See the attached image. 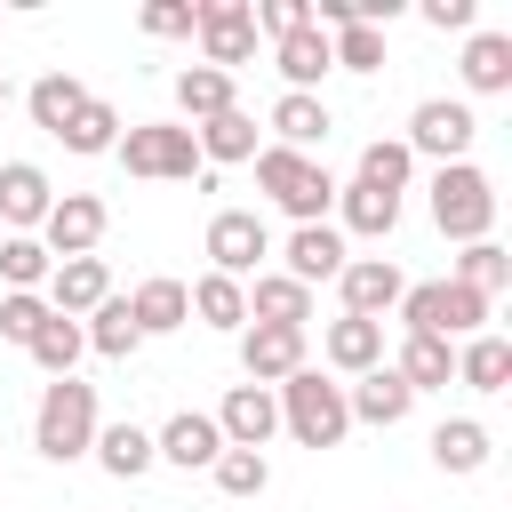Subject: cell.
<instances>
[{
	"label": "cell",
	"mask_w": 512,
	"mask_h": 512,
	"mask_svg": "<svg viewBox=\"0 0 512 512\" xmlns=\"http://www.w3.org/2000/svg\"><path fill=\"white\" fill-rule=\"evenodd\" d=\"M392 224H400V200L392 192H376V184H336V232H360V240H392Z\"/></svg>",
	"instance_id": "ffe728a7"
},
{
	"label": "cell",
	"mask_w": 512,
	"mask_h": 512,
	"mask_svg": "<svg viewBox=\"0 0 512 512\" xmlns=\"http://www.w3.org/2000/svg\"><path fill=\"white\" fill-rule=\"evenodd\" d=\"M48 312H64V320H88L104 296H112V272H104V256H64L56 272H48Z\"/></svg>",
	"instance_id": "9a60e30c"
},
{
	"label": "cell",
	"mask_w": 512,
	"mask_h": 512,
	"mask_svg": "<svg viewBox=\"0 0 512 512\" xmlns=\"http://www.w3.org/2000/svg\"><path fill=\"white\" fill-rule=\"evenodd\" d=\"M408 176H416V152L400 144V136H376L368 152H360V184H376V192H408Z\"/></svg>",
	"instance_id": "74e56055"
},
{
	"label": "cell",
	"mask_w": 512,
	"mask_h": 512,
	"mask_svg": "<svg viewBox=\"0 0 512 512\" xmlns=\"http://www.w3.org/2000/svg\"><path fill=\"white\" fill-rule=\"evenodd\" d=\"M272 64H280L288 96H312V88H320V72H328V32H320V24H304V32L272 40Z\"/></svg>",
	"instance_id": "603a6c76"
},
{
	"label": "cell",
	"mask_w": 512,
	"mask_h": 512,
	"mask_svg": "<svg viewBox=\"0 0 512 512\" xmlns=\"http://www.w3.org/2000/svg\"><path fill=\"white\" fill-rule=\"evenodd\" d=\"M432 464H440V472H456V480H464V472H480V464H488V424L448 416V424L432 432Z\"/></svg>",
	"instance_id": "836d02e7"
},
{
	"label": "cell",
	"mask_w": 512,
	"mask_h": 512,
	"mask_svg": "<svg viewBox=\"0 0 512 512\" xmlns=\"http://www.w3.org/2000/svg\"><path fill=\"white\" fill-rule=\"evenodd\" d=\"M80 336H88V352H104V360H128L136 344H144V328H136V312H128V296H104L88 320H80Z\"/></svg>",
	"instance_id": "4dcf8cb0"
},
{
	"label": "cell",
	"mask_w": 512,
	"mask_h": 512,
	"mask_svg": "<svg viewBox=\"0 0 512 512\" xmlns=\"http://www.w3.org/2000/svg\"><path fill=\"white\" fill-rule=\"evenodd\" d=\"M152 456H160V464H184V472H208V464L224 456V432H216V416L176 408V416L152 432Z\"/></svg>",
	"instance_id": "5bb4252c"
},
{
	"label": "cell",
	"mask_w": 512,
	"mask_h": 512,
	"mask_svg": "<svg viewBox=\"0 0 512 512\" xmlns=\"http://www.w3.org/2000/svg\"><path fill=\"white\" fill-rule=\"evenodd\" d=\"M24 352H32V368H40L48 384H56V376H72V360L88 352V336H80V320H64V312H48V320H40V336H32Z\"/></svg>",
	"instance_id": "d6a6232c"
},
{
	"label": "cell",
	"mask_w": 512,
	"mask_h": 512,
	"mask_svg": "<svg viewBox=\"0 0 512 512\" xmlns=\"http://www.w3.org/2000/svg\"><path fill=\"white\" fill-rule=\"evenodd\" d=\"M88 456H96L112 480H144V472L160 464V456H152V432L128 424V416H120V424H96V448H88Z\"/></svg>",
	"instance_id": "7402d4cb"
},
{
	"label": "cell",
	"mask_w": 512,
	"mask_h": 512,
	"mask_svg": "<svg viewBox=\"0 0 512 512\" xmlns=\"http://www.w3.org/2000/svg\"><path fill=\"white\" fill-rule=\"evenodd\" d=\"M248 24H256V32H272V40H288V32H304V24H312V0H256V8H248Z\"/></svg>",
	"instance_id": "7bdbcfd3"
},
{
	"label": "cell",
	"mask_w": 512,
	"mask_h": 512,
	"mask_svg": "<svg viewBox=\"0 0 512 512\" xmlns=\"http://www.w3.org/2000/svg\"><path fill=\"white\" fill-rule=\"evenodd\" d=\"M240 96H232V72H216V64H184L176 72V112L200 128V120H216V112H232Z\"/></svg>",
	"instance_id": "d4e9b609"
},
{
	"label": "cell",
	"mask_w": 512,
	"mask_h": 512,
	"mask_svg": "<svg viewBox=\"0 0 512 512\" xmlns=\"http://www.w3.org/2000/svg\"><path fill=\"white\" fill-rule=\"evenodd\" d=\"M392 376H400L408 392H440V384H456V344H440V336H408L400 360H392Z\"/></svg>",
	"instance_id": "83f0119b"
},
{
	"label": "cell",
	"mask_w": 512,
	"mask_h": 512,
	"mask_svg": "<svg viewBox=\"0 0 512 512\" xmlns=\"http://www.w3.org/2000/svg\"><path fill=\"white\" fill-rule=\"evenodd\" d=\"M320 360L328 368H344V376H368V368H384V320H328V336H320Z\"/></svg>",
	"instance_id": "d6986e66"
},
{
	"label": "cell",
	"mask_w": 512,
	"mask_h": 512,
	"mask_svg": "<svg viewBox=\"0 0 512 512\" xmlns=\"http://www.w3.org/2000/svg\"><path fill=\"white\" fill-rule=\"evenodd\" d=\"M48 208H56L48 168H32V160H0V224H8V232H40Z\"/></svg>",
	"instance_id": "2e32d148"
},
{
	"label": "cell",
	"mask_w": 512,
	"mask_h": 512,
	"mask_svg": "<svg viewBox=\"0 0 512 512\" xmlns=\"http://www.w3.org/2000/svg\"><path fill=\"white\" fill-rule=\"evenodd\" d=\"M328 128H336V120H328V104H320V96H280V104H272V136H280L288 152L328 144Z\"/></svg>",
	"instance_id": "1f68e13d"
},
{
	"label": "cell",
	"mask_w": 512,
	"mask_h": 512,
	"mask_svg": "<svg viewBox=\"0 0 512 512\" xmlns=\"http://www.w3.org/2000/svg\"><path fill=\"white\" fill-rule=\"evenodd\" d=\"M96 384H80V376H56L48 392H40V408H32V448L48 456V464H72V456H88L96 448Z\"/></svg>",
	"instance_id": "3957f363"
},
{
	"label": "cell",
	"mask_w": 512,
	"mask_h": 512,
	"mask_svg": "<svg viewBox=\"0 0 512 512\" xmlns=\"http://www.w3.org/2000/svg\"><path fill=\"white\" fill-rule=\"evenodd\" d=\"M424 24L432 32H472L480 24V0H424Z\"/></svg>",
	"instance_id": "f6af8a7d"
},
{
	"label": "cell",
	"mask_w": 512,
	"mask_h": 512,
	"mask_svg": "<svg viewBox=\"0 0 512 512\" xmlns=\"http://www.w3.org/2000/svg\"><path fill=\"white\" fill-rule=\"evenodd\" d=\"M56 144H64V152H112V144H120V112H112L104 96H88V104L64 120V136H56Z\"/></svg>",
	"instance_id": "8d00e7d4"
},
{
	"label": "cell",
	"mask_w": 512,
	"mask_h": 512,
	"mask_svg": "<svg viewBox=\"0 0 512 512\" xmlns=\"http://www.w3.org/2000/svg\"><path fill=\"white\" fill-rule=\"evenodd\" d=\"M456 288H472V296H488V304H496V296L512 288V256H504L496 240H472V248L456 256Z\"/></svg>",
	"instance_id": "d590c367"
},
{
	"label": "cell",
	"mask_w": 512,
	"mask_h": 512,
	"mask_svg": "<svg viewBox=\"0 0 512 512\" xmlns=\"http://www.w3.org/2000/svg\"><path fill=\"white\" fill-rule=\"evenodd\" d=\"M328 64H344V72H384V32H376V24H344V32L328 40Z\"/></svg>",
	"instance_id": "60d3db41"
},
{
	"label": "cell",
	"mask_w": 512,
	"mask_h": 512,
	"mask_svg": "<svg viewBox=\"0 0 512 512\" xmlns=\"http://www.w3.org/2000/svg\"><path fill=\"white\" fill-rule=\"evenodd\" d=\"M192 40H200V56H208L216 72L248 64V56H256V24H248V0H200V8H192Z\"/></svg>",
	"instance_id": "9c48e42d"
},
{
	"label": "cell",
	"mask_w": 512,
	"mask_h": 512,
	"mask_svg": "<svg viewBox=\"0 0 512 512\" xmlns=\"http://www.w3.org/2000/svg\"><path fill=\"white\" fill-rule=\"evenodd\" d=\"M128 312H136V328H144V336H168V328H184V320H192V296H184V280H168V272H160V280H144V288L128 296Z\"/></svg>",
	"instance_id": "f546056e"
},
{
	"label": "cell",
	"mask_w": 512,
	"mask_h": 512,
	"mask_svg": "<svg viewBox=\"0 0 512 512\" xmlns=\"http://www.w3.org/2000/svg\"><path fill=\"white\" fill-rule=\"evenodd\" d=\"M112 160H120L128 176L176 184V176H192V168H200V144H192V128H184V120H136V128H120Z\"/></svg>",
	"instance_id": "5b68a950"
},
{
	"label": "cell",
	"mask_w": 512,
	"mask_h": 512,
	"mask_svg": "<svg viewBox=\"0 0 512 512\" xmlns=\"http://www.w3.org/2000/svg\"><path fill=\"white\" fill-rule=\"evenodd\" d=\"M192 144H200V160L208 168H232V160H256V120L232 104V112H216V120H200L192 128Z\"/></svg>",
	"instance_id": "484cf974"
},
{
	"label": "cell",
	"mask_w": 512,
	"mask_h": 512,
	"mask_svg": "<svg viewBox=\"0 0 512 512\" xmlns=\"http://www.w3.org/2000/svg\"><path fill=\"white\" fill-rule=\"evenodd\" d=\"M256 184L272 208H288L296 224H328L336 208V176L312 160V152H288V144H256Z\"/></svg>",
	"instance_id": "7a4b0ae2"
},
{
	"label": "cell",
	"mask_w": 512,
	"mask_h": 512,
	"mask_svg": "<svg viewBox=\"0 0 512 512\" xmlns=\"http://www.w3.org/2000/svg\"><path fill=\"white\" fill-rule=\"evenodd\" d=\"M392 312L408 320V336H440V344L488 328V296H472V288H456V280H416Z\"/></svg>",
	"instance_id": "277c9868"
},
{
	"label": "cell",
	"mask_w": 512,
	"mask_h": 512,
	"mask_svg": "<svg viewBox=\"0 0 512 512\" xmlns=\"http://www.w3.org/2000/svg\"><path fill=\"white\" fill-rule=\"evenodd\" d=\"M264 256H272V232H264L256 208H216V216H208V272H224V280L248 288Z\"/></svg>",
	"instance_id": "ba28073f"
},
{
	"label": "cell",
	"mask_w": 512,
	"mask_h": 512,
	"mask_svg": "<svg viewBox=\"0 0 512 512\" xmlns=\"http://www.w3.org/2000/svg\"><path fill=\"white\" fill-rule=\"evenodd\" d=\"M280 256H288V280L320 288V280H336V272H344V232H336V224H296Z\"/></svg>",
	"instance_id": "ac0fdd59"
},
{
	"label": "cell",
	"mask_w": 512,
	"mask_h": 512,
	"mask_svg": "<svg viewBox=\"0 0 512 512\" xmlns=\"http://www.w3.org/2000/svg\"><path fill=\"white\" fill-rule=\"evenodd\" d=\"M472 136H480L472 104H456V96H424V104L408 112V136H400V144H408L416 160H440V168H448V160L472 152Z\"/></svg>",
	"instance_id": "52a82bcc"
},
{
	"label": "cell",
	"mask_w": 512,
	"mask_h": 512,
	"mask_svg": "<svg viewBox=\"0 0 512 512\" xmlns=\"http://www.w3.org/2000/svg\"><path fill=\"white\" fill-rule=\"evenodd\" d=\"M184 296H192L200 328H224V336H240V328H248V288H240V280H224V272H200Z\"/></svg>",
	"instance_id": "4316f807"
},
{
	"label": "cell",
	"mask_w": 512,
	"mask_h": 512,
	"mask_svg": "<svg viewBox=\"0 0 512 512\" xmlns=\"http://www.w3.org/2000/svg\"><path fill=\"white\" fill-rule=\"evenodd\" d=\"M144 32H152V40H184V32H192V0H152V8H144Z\"/></svg>",
	"instance_id": "ee69618b"
},
{
	"label": "cell",
	"mask_w": 512,
	"mask_h": 512,
	"mask_svg": "<svg viewBox=\"0 0 512 512\" xmlns=\"http://www.w3.org/2000/svg\"><path fill=\"white\" fill-rule=\"evenodd\" d=\"M48 272H56V256L40 248V232H8L0 240V280L8 288H48Z\"/></svg>",
	"instance_id": "f35d334b"
},
{
	"label": "cell",
	"mask_w": 512,
	"mask_h": 512,
	"mask_svg": "<svg viewBox=\"0 0 512 512\" xmlns=\"http://www.w3.org/2000/svg\"><path fill=\"white\" fill-rule=\"evenodd\" d=\"M0 112H8V72H0Z\"/></svg>",
	"instance_id": "bcb514c9"
},
{
	"label": "cell",
	"mask_w": 512,
	"mask_h": 512,
	"mask_svg": "<svg viewBox=\"0 0 512 512\" xmlns=\"http://www.w3.org/2000/svg\"><path fill=\"white\" fill-rule=\"evenodd\" d=\"M40 320H48V296H40V288H8V296H0V336H8V344H32Z\"/></svg>",
	"instance_id": "b9f144b4"
},
{
	"label": "cell",
	"mask_w": 512,
	"mask_h": 512,
	"mask_svg": "<svg viewBox=\"0 0 512 512\" xmlns=\"http://www.w3.org/2000/svg\"><path fill=\"white\" fill-rule=\"evenodd\" d=\"M456 384H472V392H504V384H512V344L488 336V328L464 336V344H456Z\"/></svg>",
	"instance_id": "f1b7e54d"
},
{
	"label": "cell",
	"mask_w": 512,
	"mask_h": 512,
	"mask_svg": "<svg viewBox=\"0 0 512 512\" xmlns=\"http://www.w3.org/2000/svg\"><path fill=\"white\" fill-rule=\"evenodd\" d=\"M464 88L472 96H504L512 88V32H472L464 40Z\"/></svg>",
	"instance_id": "cb8c5ba5"
},
{
	"label": "cell",
	"mask_w": 512,
	"mask_h": 512,
	"mask_svg": "<svg viewBox=\"0 0 512 512\" xmlns=\"http://www.w3.org/2000/svg\"><path fill=\"white\" fill-rule=\"evenodd\" d=\"M272 400H280V432H288L296 448H336V440L352 432L344 384H336V376H320L312 360H304L288 384H272Z\"/></svg>",
	"instance_id": "6da1fadb"
},
{
	"label": "cell",
	"mask_w": 512,
	"mask_h": 512,
	"mask_svg": "<svg viewBox=\"0 0 512 512\" xmlns=\"http://www.w3.org/2000/svg\"><path fill=\"white\" fill-rule=\"evenodd\" d=\"M208 472H216V488H224V496H264V488H272V464H264L256 448H224Z\"/></svg>",
	"instance_id": "ab89813d"
},
{
	"label": "cell",
	"mask_w": 512,
	"mask_h": 512,
	"mask_svg": "<svg viewBox=\"0 0 512 512\" xmlns=\"http://www.w3.org/2000/svg\"><path fill=\"white\" fill-rule=\"evenodd\" d=\"M216 432H224V448H256V456H264V440L280 432V400H272V384H232L224 408H216Z\"/></svg>",
	"instance_id": "7c38bea8"
},
{
	"label": "cell",
	"mask_w": 512,
	"mask_h": 512,
	"mask_svg": "<svg viewBox=\"0 0 512 512\" xmlns=\"http://www.w3.org/2000/svg\"><path fill=\"white\" fill-rule=\"evenodd\" d=\"M104 200L96 192H56V208L40 216V248L64 264V256H96V240H104Z\"/></svg>",
	"instance_id": "30bf717a"
},
{
	"label": "cell",
	"mask_w": 512,
	"mask_h": 512,
	"mask_svg": "<svg viewBox=\"0 0 512 512\" xmlns=\"http://www.w3.org/2000/svg\"><path fill=\"white\" fill-rule=\"evenodd\" d=\"M344 408H352V424L392 432V424L416 408V392H408V384L392 376V360H384V368H368V376H352V384H344Z\"/></svg>",
	"instance_id": "e0dca14e"
},
{
	"label": "cell",
	"mask_w": 512,
	"mask_h": 512,
	"mask_svg": "<svg viewBox=\"0 0 512 512\" xmlns=\"http://www.w3.org/2000/svg\"><path fill=\"white\" fill-rule=\"evenodd\" d=\"M248 320H264V328H304V320H312V288L288 280V272H256V280H248Z\"/></svg>",
	"instance_id": "44dd1931"
},
{
	"label": "cell",
	"mask_w": 512,
	"mask_h": 512,
	"mask_svg": "<svg viewBox=\"0 0 512 512\" xmlns=\"http://www.w3.org/2000/svg\"><path fill=\"white\" fill-rule=\"evenodd\" d=\"M240 368H248V384H288V376L304 368V328H264V320H248V328H240Z\"/></svg>",
	"instance_id": "4fadbf2b"
},
{
	"label": "cell",
	"mask_w": 512,
	"mask_h": 512,
	"mask_svg": "<svg viewBox=\"0 0 512 512\" xmlns=\"http://www.w3.org/2000/svg\"><path fill=\"white\" fill-rule=\"evenodd\" d=\"M24 104H32V128H48V136H64V120H72V112L88 104V88H80L72 72H40Z\"/></svg>",
	"instance_id": "e575fe53"
},
{
	"label": "cell",
	"mask_w": 512,
	"mask_h": 512,
	"mask_svg": "<svg viewBox=\"0 0 512 512\" xmlns=\"http://www.w3.org/2000/svg\"><path fill=\"white\" fill-rule=\"evenodd\" d=\"M432 224L448 232V240H488V224H496V184L472 168V160H448L440 176H432Z\"/></svg>",
	"instance_id": "8992f818"
},
{
	"label": "cell",
	"mask_w": 512,
	"mask_h": 512,
	"mask_svg": "<svg viewBox=\"0 0 512 512\" xmlns=\"http://www.w3.org/2000/svg\"><path fill=\"white\" fill-rule=\"evenodd\" d=\"M336 288H344V312H352V320H384V312L408 296V280H400L392 256H344Z\"/></svg>",
	"instance_id": "8fae6325"
}]
</instances>
